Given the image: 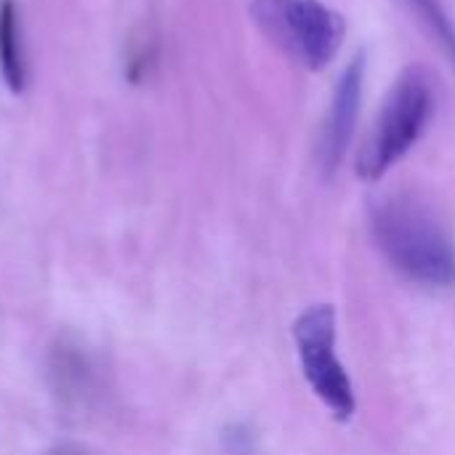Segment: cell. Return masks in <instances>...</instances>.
I'll list each match as a JSON object with an SVG mask.
<instances>
[{
    "label": "cell",
    "mask_w": 455,
    "mask_h": 455,
    "mask_svg": "<svg viewBox=\"0 0 455 455\" xmlns=\"http://www.w3.org/2000/svg\"><path fill=\"white\" fill-rule=\"evenodd\" d=\"M0 77L11 93H21L27 85L21 24H19V8L13 0H0Z\"/></svg>",
    "instance_id": "6"
},
{
    "label": "cell",
    "mask_w": 455,
    "mask_h": 455,
    "mask_svg": "<svg viewBox=\"0 0 455 455\" xmlns=\"http://www.w3.org/2000/svg\"><path fill=\"white\" fill-rule=\"evenodd\" d=\"M256 29L307 72L328 69L347 40V19L323 0H251Z\"/></svg>",
    "instance_id": "3"
},
{
    "label": "cell",
    "mask_w": 455,
    "mask_h": 455,
    "mask_svg": "<svg viewBox=\"0 0 455 455\" xmlns=\"http://www.w3.org/2000/svg\"><path fill=\"white\" fill-rule=\"evenodd\" d=\"M56 455H72V453H56Z\"/></svg>",
    "instance_id": "8"
},
{
    "label": "cell",
    "mask_w": 455,
    "mask_h": 455,
    "mask_svg": "<svg viewBox=\"0 0 455 455\" xmlns=\"http://www.w3.org/2000/svg\"><path fill=\"white\" fill-rule=\"evenodd\" d=\"M411 5H416L419 16L424 19V24L429 27V32L451 51L455 56V32L445 8L440 0H411Z\"/></svg>",
    "instance_id": "7"
},
{
    "label": "cell",
    "mask_w": 455,
    "mask_h": 455,
    "mask_svg": "<svg viewBox=\"0 0 455 455\" xmlns=\"http://www.w3.org/2000/svg\"><path fill=\"white\" fill-rule=\"evenodd\" d=\"M293 339L312 392L333 413V419L349 421L357 411V400L352 379L336 355V309L331 304H317L301 312L293 325Z\"/></svg>",
    "instance_id": "4"
},
{
    "label": "cell",
    "mask_w": 455,
    "mask_h": 455,
    "mask_svg": "<svg viewBox=\"0 0 455 455\" xmlns=\"http://www.w3.org/2000/svg\"><path fill=\"white\" fill-rule=\"evenodd\" d=\"M373 237L387 261L413 283L455 285V245L432 208L416 197H389L373 211Z\"/></svg>",
    "instance_id": "1"
},
{
    "label": "cell",
    "mask_w": 455,
    "mask_h": 455,
    "mask_svg": "<svg viewBox=\"0 0 455 455\" xmlns=\"http://www.w3.org/2000/svg\"><path fill=\"white\" fill-rule=\"evenodd\" d=\"M365 72H368V59L365 51H357L352 61L344 67L333 99L325 115L323 136H320V165L325 176H333L339 165L347 157V149L352 144L360 112H363V91H365Z\"/></svg>",
    "instance_id": "5"
},
{
    "label": "cell",
    "mask_w": 455,
    "mask_h": 455,
    "mask_svg": "<svg viewBox=\"0 0 455 455\" xmlns=\"http://www.w3.org/2000/svg\"><path fill=\"white\" fill-rule=\"evenodd\" d=\"M437 112V77L424 64H411L389 88L381 112L357 155L363 181L384 179L427 133Z\"/></svg>",
    "instance_id": "2"
}]
</instances>
